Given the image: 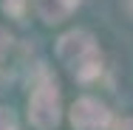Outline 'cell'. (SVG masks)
Returning a JSON list of instances; mask_svg holds the SVG:
<instances>
[{
	"label": "cell",
	"instance_id": "obj_1",
	"mask_svg": "<svg viewBox=\"0 0 133 130\" xmlns=\"http://www.w3.org/2000/svg\"><path fill=\"white\" fill-rule=\"evenodd\" d=\"M57 57L62 59V65H68V71H74L79 79H94L102 68V54H99V45L96 40L82 31V28H74L68 34L59 37L57 43Z\"/></svg>",
	"mask_w": 133,
	"mask_h": 130
},
{
	"label": "cell",
	"instance_id": "obj_2",
	"mask_svg": "<svg viewBox=\"0 0 133 130\" xmlns=\"http://www.w3.org/2000/svg\"><path fill=\"white\" fill-rule=\"evenodd\" d=\"M62 116V102H59V91L54 79H43L40 85H34L31 99H28V119L37 130H54L59 125Z\"/></svg>",
	"mask_w": 133,
	"mask_h": 130
},
{
	"label": "cell",
	"instance_id": "obj_3",
	"mask_svg": "<svg viewBox=\"0 0 133 130\" xmlns=\"http://www.w3.org/2000/svg\"><path fill=\"white\" fill-rule=\"evenodd\" d=\"M71 125L74 130H108L113 125V116L105 102H99L94 96H82L71 107Z\"/></svg>",
	"mask_w": 133,
	"mask_h": 130
},
{
	"label": "cell",
	"instance_id": "obj_4",
	"mask_svg": "<svg viewBox=\"0 0 133 130\" xmlns=\"http://www.w3.org/2000/svg\"><path fill=\"white\" fill-rule=\"evenodd\" d=\"M79 6V0H34V11L40 14V20L43 23H62L74 9Z\"/></svg>",
	"mask_w": 133,
	"mask_h": 130
},
{
	"label": "cell",
	"instance_id": "obj_5",
	"mask_svg": "<svg viewBox=\"0 0 133 130\" xmlns=\"http://www.w3.org/2000/svg\"><path fill=\"white\" fill-rule=\"evenodd\" d=\"M3 9H6V14H11V17H23V14H26V0H6Z\"/></svg>",
	"mask_w": 133,
	"mask_h": 130
},
{
	"label": "cell",
	"instance_id": "obj_6",
	"mask_svg": "<svg viewBox=\"0 0 133 130\" xmlns=\"http://www.w3.org/2000/svg\"><path fill=\"white\" fill-rule=\"evenodd\" d=\"M0 130H17V119L9 107H0Z\"/></svg>",
	"mask_w": 133,
	"mask_h": 130
},
{
	"label": "cell",
	"instance_id": "obj_7",
	"mask_svg": "<svg viewBox=\"0 0 133 130\" xmlns=\"http://www.w3.org/2000/svg\"><path fill=\"white\" fill-rule=\"evenodd\" d=\"M9 48H11V34H9L6 28L0 26V57H3L6 51H9Z\"/></svg>",
	"mask_w": 133,
	"mask_h": 130
},
{
	"label": "cell",
	"instance_id": "obj_8",
	"mask_svg": "<svg viewBox=\"0 0 133 130\" xmlns=\"http://www.w3.org/2000/svg\"><path fill=\"white\" fill-rule=\"evenodd\" d=\"M116 130H133V119H125V122H119Z\"/></svg>",
	"mask_w": 133,
	"mask_h": 130
}]
</instances>
